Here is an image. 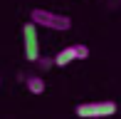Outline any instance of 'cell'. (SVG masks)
I'll return each instance as SVG.
<instances>
[{
  "mask_svg": "<svg viewBox=\"0 0 121 119\" xmlns=\"http://www.w3.org/2000/svg\"><path fill=\"white\" fill-rule=\"evenodd\" d=\"M30 20L37 25V27H45V30H69L72 27V18L67 15H59V13H52V10H42V8H35L30 13Z\"/></svg>",
  "mask_w": 121,
  "mask_h": 119,
  "instance_id": "6da1fadb",
  "label": "cell"
},
{
  "mask_svg": "<svg viewBox=\"0 0 121 119\" xmlns=\"http://www.w3.org/2000/svg\"><path fill=\"white\" fill-rule=\"evenodd\" d=\"M22 50H25L27 62H37V57H40V37H37V25L32 20L22 25Z\"/></svg>",
  "mask_w": 121,
  "mask_h": 119,
  "instance_id": "7a4b0ae2",
  "label": "cell"
},
{
  "mask_svg": "<svg viewBox=\"0 0 121 119\" xmlns=\"http://www.w3.org/2000/svg\"><path fill=\"white\" fill-rule=\"evenodd\" d=\"M77 117H111L116 114V102H84V104L77 107Z\"/></svg>",
  "mask_w": 121,
  "mask_h": 119,
  "instance_id": "3957f363",
  "label": "cell"
},
{
  "mask_svg": "<svg viewBox=\"0 0 121 119\" xmlns=\"http://www.w3.org/2000/svg\"><path fill=\"white\" fill-rule=\"evenodd\" d=\"M52 62L57 64V67H67V64H72V62H74V52H72V47H62V50H59L57 55L52 57Z\"/></svg>",
  "mask_w": 121,
  "mask_h": 119,
  "instance_id": "277c9868",
  "label": "cell"
},
{
  "mask_svg": "<svg viewBox=\"0 0 121 119\" xmlns=\"http://www.w3.org/2000/svg\"><path fill=\"white\" fill-rule=\"evenodd\" d=\"M25 87L32 92V94H42V92L47 89V84H45V79L42 77H37V74H30V77L25 79Z\"/></svg>",
  "mask_w": 121,
  "mask_h": 119,
  "instance_id": "5b68a950",
  "label": "cell"
},
{
  "mask_svg": "<svg viewBox=\"0 0 121 119\" xmlns=\"http://www.w3.org/2000/svg\"><path fill=\"white\" fill-rule=\"evenodd\" d=\"M69 47H72V52H74V62H79V60H86V57H89V47L82 45V42L69 45Z\"/></svg>",
  "mask_w": 121,
  "mask_h": 119,
  "instance_id": "8992f818",
  "label": "cell"
},
{
  "mask_svg": "<svg viewBox=\"0 0 121 119\" xmlns=\"http://www.w3.org/2000/svg\"><path fill=\"white\" fill-rule=\"evenodd\" d=\"M37 64H42V67L47 69V67H52L54 62H52V60H49V57H37Z\"/></svg>",
  "mask_w": 121,
  "mask_h": 119,
  "instance_id": "52a82bcc",
  "label": "cell"
}]
</instances>
